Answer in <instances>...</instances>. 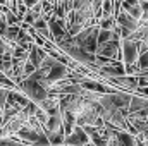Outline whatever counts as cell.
<instances>
[{
    "label": "cell",
    "instance_id": "obj_9",
    "mask_svg": "<svg viewBox=\"0 0 148 146\" xmlns=\"http://www.w3.org/2000/svg\"><path fill=\"white\" fill-rule=\"evenodd\" d=\"M62 119H64V131H66V136L73 134L76 126H77V120H76V115L73 112H62Z\"/></svg>",
    "mask_w": 148,
    "mask_h": 146
},
{
    "label": "cell",
    "instance_id": "obj_2",
    "mask_svg": "<svg viewBox=\"0 0 148 146\" xmlns=\"http://www.w3.org/2000/svg\"><path fill=\"white\" fill-rule=\"evenodd\" d=\"M98 33H100V26H90L86 29H83L77 36H74L73 40L76 41V45H79L81 48H84L90 53H97L98 50Z\"/></svg>",
    "mask_w": 148,
    "mask_h": 146
},
{
    "label": "cell",
    "instance_id": "obj_16",
    "mask_svg": "<svg viewBox=\"0 0 148 146\" xmlns=\"http://www.w3.org/2000/svg\"><path fill=\"white\" fill-rule=\"evenodd\" d=\"M126 3H129V5H141L140 3V0H124Z\"/></svg>",
    "mask_w": 148,
    "mask_h": 146
},
{
    "label": "cell",
    "instance_id": "obj_15",
    "mask_svg": "<svg viewBox=\"0 0 148 146\" xmlns=\"http://www.w3.org/2000/svg\"><path fill=\"white\" fill-rule=\"evenodd\" d=\"M38 2H41V0H24V3H26V5H28L29 9H31V7H35Z\"/></svg>",
    "mask_w": 148,
    "mask_h": 146
},
{
    "label": "cell",
    "instance_id": "obj_12",
    "mask_svg": "<svg viewBox=\"0 0 148 146\" xmlns=\"http://www.w3.org/2000/svg\"><path fill=\"white\" fill-rule=\"evenodd\" d=\"M115 16H110V17H102L100 19V23H98V26H100V29H114L115 28Z\"/></svg>",
    "mask_w": 148,
    "mask_h": 146
},
{
    "label": "cell",
    "instance_id": "obj_3",
    "mask_svg": "<svg viewBox=\"0 0 148 146\" xmlns=\"http://www.w3.org/2000/svg\"><path fill=\"white\" fill-rule=\"evenodd\" d=\"M121 52H122V62H124V65H133V64L138 62L140 53H141L140 52V43L134 41V40H131V38H126L121 43Z\"/></svg>",
    "mask_w": 148,
    "mask_h": 146
},
{
    "label": "cell",
    "instance_id": "obj_14",
    "mask_svg": "<svg viewBox=\"0 0 148 146\" xmlns=\"http://www.w3.org/2000/svg\"><path fill=\"white\" fill-rule=\"evenodd\" d=\"M7 29H9V23H7V19H5V14H2V17H0V36L2 38L5 36Z\"/></svg>",
    "mask_w": 148,
    "mask_h": 146
},
{
    "label": "cell",
    "instance_id": "obj_1",
    "mask_svg": "<svg viewBox=\"0 0 148 146\" xmlns=\"http://www.w3.org/2000/svg\"><path fill=\"white\" fill-rule=\"evenodd\" d=\"M17 89H21L31 102H35V103H43L48 96H50V91L40 83V81H35V79H31V77H28V79H24L19 86H17Z\"/></svg>",
    "mask_w": 148,
    "mask_h": 146
},
{
    "label": "cell",
    "instance_id": "obj_18",
    "mask_svg": "<svg viewBox=\"0 0 148 146\" xmlns=\"http://www.w3.org/2000/svg\"><path fill=\"white\" fill-rule=\"evenodd\" d=\"M83 146H95V145H93V143L90 141V143H86V145H83Z\"/></svg>",
    "mask_w": 148,
    "mask_h": 146
},
{
    "label": "cell",
    "instance_id": "obj_11",
    "mask_svg": "<svg viewBox=\"0 0 148 146\" xmlns=\"http://www.w3.org/2000/svg\"><path fill=\"white\" fill-rule=\"evenodd\" d=\"M138 65H140V76H141V74H148V50L140 53Z\"/></svg>",
    "mask_w": 148,
    "mask_h": 146
},
{
    "label": "cell",
    "instance_id": "obj_4",
    "mask_svg": "<svg viewBox=\"0 0 148 146\" xmlns=\"http://www.w3.org/2000/svg\"><path fill=\"white\" fill-rule=\"evenodd\" d=\"M121 43H122V38L117 36V38H114L112 41H107V43L98 45L97 55H102V57H107V59H114V60H121V62H122Z\"/></svg>",
    "mask_w": 148,
    "mask_h": 146
},
{
    "label": "cell",
    "instance_id": "obj_10",
    "mask_svg": "<svg viewBox=\"0 0 148 146\" xmlns=\"http://www.w3.org/2000/svg\"><path fill=\"white\" fill-rule=\"evenodd\" d=\"M19 33H21V26H9V29H7V33H5L3 40H7L9 43H17V36H19Z\"/></svg>",
    "mask_w": 148,
    "mask_h": 146
},
{
    "label": "cell",
    "instance_id": "obj_13",
    "mask_svg": "<svg viewBox=\"0 0 148 146\" xmlns=\"http://www.w3.org/2000/svg\"><path fill=\"white\" fill-rule=\"evenodd\" d=\"M35 71H36V65L33 64V62H26V65H24V72H23V81L24 79H28V77H31L33 74H35Z\"/></svg>",
    "mask_w": 148,
    "mask_h": 146
},
{
    "label": "cell",
    "instance_id": "obj_5",
    "mask_svg": "<svg viewBox=\"0 0 148 146\" xmlns=\"http://www.w3.org/2000/svg\"><path fill=\"white\" fill-rule=\"evenodd\" d=\"M115 23H117V26H121L122 29H127L131 35L140 28V24H141V21H138V19H134L129 12H126V10H121L119 12V16L115 17Z\"/></svg>",
    "mask_w": 148,
    "mask_h": 146
},
{
    "label": "cell",
    "instance_id": "obj_6",
    "mask_svg": "<svg viewBox=\"0 0 148 146\" xmlns=\"http://www.w3.org/2000/svg\"><path fill=\"white\" fill-rule=\"evenodd\" d=\"M97 72L100 74V76H103L105 79H110V77H121V76H126V65H124V62L117 60V62L112 64V65H102V67H98Z\"/></svg>",
    "mask_w": 148,
    "mask_h": 146
},
{
    "label": "cell",
    "instance_id": "obj_8",
    "mask_svg": "<svg viewBox=\"0 0 148 146\" xmlns=\"http://www.w3.org/2000/svg\"><path fill=\"white\" fill-rule=\"evenodd\" d=\"M48 57V53H47V50L43 48V46H40V45H33V48L29 50V62H33L35 65H36V69L43 64V60Z\"/></svg>",
    "mask_w": 148,
    "mask_h": 146
},
{
    "label": "cell",
    "instance_id": "obj_17",
    "mask_svg": "<svg viewBox=\"0 0 148 146\" xmlns=\"http://www.w3.org/2000/svg\"><path fill=\"white\" fill-rule=\"evenodd\" d=\"M109 146H121V145H119L115 139H110V141H109Z\"/></svg>",
    "mask_w": 148,
    "mask_h": 146
},
{
    "label": "cell",
    "instance_id": "obj_7",
    "mask_svg": "<svg viewBox=\"0 0 148 146\" xmlns=\"http://www.w3.org/2000/svg\"><path fill=\"white\" fill-rule=\"evenodd\" d=\"M86 143H90V136L86 134L84 127H81V126H76L74 132L66 136V141H64L66 146H83Z\"/></svg>",
    "mask_w": 148,
    "mask_h": 146
}]
</instances>
